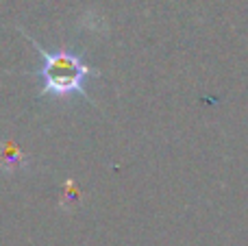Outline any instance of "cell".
Instances as JSON below:
<instances>
[{
  "label": "cell",
  "instance_id": "obj_1",
  "mask_svg": "<svg viewBox=\"0 0 248 246\" xmlns=\"http://www.w3.org/2000/svg\"><path fill=\"white\" fill-rule=\"evenodd\" d=\"M24 33V31H22ZM24 37L37 48V52L42 55V96H55V98H72V96H83L90 100L85 92V83L90 78L98 77V70L90 68L77 52L68 50V48H59L55 52H48L35 42L33 37L24 33Z\"/></svg>",
  "mask_w": 248,
  "mask_h": 246
},
{
  "label": "cell",
  "instance_id": "obj_2",
  "mask_svg": "<svg viewBox=\"0 0 248 246\" xmlns=\"http://www.w3.org/2000/svg\"><path fill=\"white\" fill-rule=\"evenodd\" d=\"M26 164H29V159L16 142H11V139L0 142V170L4 174L20 172V170L26 168Z\"/></svg>",
  "mask_w": 248,
  "mask_h": 246
}]
</instances>
